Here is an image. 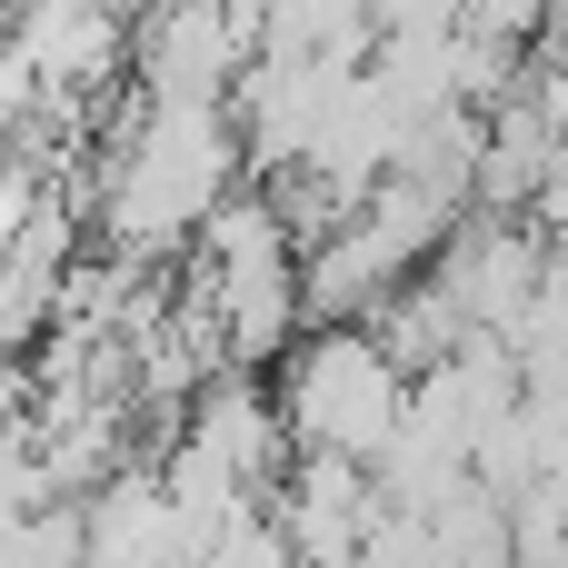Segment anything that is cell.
<instances>
[{"instance_id":"cell-3","label":"cell","mask_w":568,"mask_h":568,"mask_svg":"<svg viewBox=\"0 0 568 568\" xmlns=\"http://www.w3.org/2000/svg\"><path fill=\"white\" fill-rule=\"evenodd\" d=\"M539 270H549L539 230H459L449 220V240H439V290L469 310V329H509L539 300Z\"/></svg>"},{"instance_id":"cell-4","label":"cell","mask_w":568,"mask_h":568,"mask_svg":"<svg viewBox=\"0 0 568 568\" xmlns=\"http://www.w3.org/2000/svg\"><path fill=\"white\" fill-rule=\"evenodd\" d=\"M90 549V519L60 509V519H0V559H80Z\"/></svg>"},{"instance_id":"cell-2","label":"cell","mask_w":568,"mask_h":568,"mask_svg":"<svg viewBox=\"0 0 568 568\" xmlns=\"http://www.w3.org/2000/svg\"><path fill=\"white\" fill-rule=\"evenodd\" d=\"M399 389L409 379L389 369V349L369 329L329 320L280 369V429H290V449H349V459H369L389 439V419H399Z\"/></svg>"},{"instance_id":"cell-5","label":"cell","mask_w":568,"mask_h":568,"mask_svg":"<svg viewBox=\"0 0 568 568\" xmlns=\"http://www.w3.org/2000/svg\"><path fill=\"white\" fill-rule=\"evenodd\" d=\"M459 20H469V30H489V40H529V30L549 20V0H469Z\"/></svg>"},{"instance_id":"cell-1","label":"cell","mask_w":568,"mask_h":568,"mask_svg":"<svg viewBox=\"0 0 568 568\" xmlns=\"http://www.w3.org/2000/svg\"><path fill=\"white\" fill-rule=\"evenodd\" d=\"M230 170H240V140H230L220 100H150L130 150L110 160V240L140 260L190 240L230 200Z\"/></svg>"},{"instance_id":"cell-6","label":"cell","mask_w":568,"mask_h":568,"mask_svg":"<svg viewBox=\"0 0 568 568\" xmlns=\"http://www.w3.org/2000/svg\"><path fill=\"white\" fill-rule=\"evenodd\" d=\"M20 409H30V379L0 359V449H10V439H30V419H20Z\"/></svg>"},{"instance_id":"cell-7","label":"cell","mask_w":568,"mask_h":568,"mask_svg":"<svg viewBox=\"0 0 568 568\" xmlns=\"http://www.w3.org/2000/svg\"><path fill=\"white\" fill-rule=\"evenodd\" d=\"M150 10H170V0H150Z\"/></svg>"}]
</instances>
